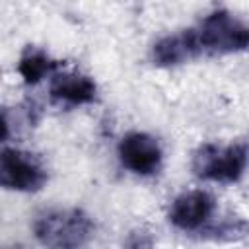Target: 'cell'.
<instances>
[{
  "mask_svg": "<svg viewBox=\"0 0 249 249\" xmlns=\"http://www.w3.org/2000/svg\"><path fill=\"white\" fill-rule=\"evenodd\" d=\"M193 31L200 54H235L249 49V23L226 8L208 12Z\"/></svg>",
  "mask_w": 249,
  "mask_h": 249,
  "instance_id": "3957f363",
  "label": "cell"
},
{
  "mask_svg": "<svg viewBox=\"0 0 249 249\" xmlns=\"http://www.w3.org/2000/svg\"><path fill=\"white\" fill-rule=\"evenodd\" d=\"M58 62L39 47H25L18 58V74L23 84L35 86L45 78H53L56 74Z\"/></svg>",
  "mask_w": 249,
  "mask_h": 249,
  "instance_id": "9c48e42d",
  "label": "cell"
},
{
  "mask_svg": "<svg viewBox=\"0 0 249 249\" xmlns=\"http://www.w3.org/2000/svg\"><path fill=\"white\" fill-rule=\"evenodd\" d=\"M51 99L64 107L89 105L97 97V84L91 76L78 70H62L51 78Z\"/></svg>",
  "mask_w": 249,
  "mask_h": 249,
  "instance_id": "52a82bcc",
  "label": "cell"
},
{
  "mask_svg": "<svg viewBox=\"0 0 249 249\" xmlns=\"http://www.w3.org/2000/svg\"><path fill=\"white\" fill-rule=\"evenodd\" d=\"M47 181L49 171L39 156L16 146H4L0 156V183L4 189L16 193H37Z\"/></svg>",
  "mask_w": 249,
  "mask_h": 249,
  "instance_id": "277c9868",
  "label": "cell"
},
{
  "mask_svg": "<svg viewBox=\"0 0 249 249\" xmlns=\"http://www.w3.org/2000/svg\"><path fill=\"white\" fill-rule=\"evenodd\" d=\"M117 158L126 171L140 177H150L160 171L163 163V150L160 140L150 132L130 130L119 140Z\"/></svg>",
  "mask_w": 249,
  "mask_h": 249,
  "instance_id": "8992f818",
  "label": "cell"
},
{
  "mask_svg": "<svg viewBox=\"0 0 249 249\" xmlns=\"http://www.w3.org/2000/svg\"><path fill=\"white\" fill-rule=\"evenodd\" d=\"M249 167V146L243 142H204L191 158L193 173L210 183H235Z\"/></svg>",
  "mask_w": 249,
  "mask_h": 249,
  "instance_id": "7a4b0ae2",
  "label": "cell"
},
{
  "mask_svg": "<svg viewBox=\"0 0 249 249\" xmlns=\"http://www.w3.org/2000/svg\"><path fill=\"white\" fill-rule=\"evenodd\" d=\"M154 235L150 230L146 228H136L132 231H128V235L124 237L123 249H154Z\"/></svg>",
  "mask_w": 249,
  "mask_h": 249,
  "instance_id": "30bf717a",
  "label": "cell"
},
{
  "mask_svg": "<svg viewBox=\"0 0 249 249\" xmlns=\"http://www.w3.org/2000/svg\"><path fill=\"white\" fill-rule=\"evenodd\" d=\"M150 56L156 66L173 68V66L191 62L202 54H200L193 27H189V29H181L177 33H169L158 39L150 51Z\"/></svg>",
  "mask_w": 249,
  "mask_h": 249,
  "instance_id": "ba28073f",
  "label": "cell"
},
{
  "mask_svg": "<svg viewBox=\"0 0 249 249\" xmlns=\"http://www.w3.org/2000/svg\"><path fill=\"white\" fill-rule=\"evenodd\" d=\"M218 212V200L210 191L189 189L179 193L167 208V222L187 233L206 231L214 228V216Z\"/></svg>",
  "mask_w": 249,
  "mask_h": 249,
  "instance_id": "5b68a950",
  "label": "cell"
},
{
  "mask_svg": "<svg viewBox=\"0 0 249 249\" xmlns=\"http://www.w3.org/2000/svg\"><path fill=\"white\" fill-rule=\"evenodd\" d=\"M95 231L88 212L76 206H54L33 220V235L45 249H84Z\"/></svg>",
  "mask_w": 249,
  "mask_h": 249,
  "instance_id": "6da1fadb",
  "label": "cell"
}]
</instances>
